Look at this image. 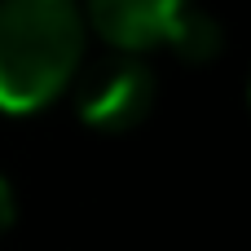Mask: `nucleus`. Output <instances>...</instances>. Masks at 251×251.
Masks as SVG:
<instances>
[{"instance_id":"obj_2","label":"nucleus","mask_w":251,"mask_h":251,"mask_svg":"<svg viewBox=\"0 0 251 251\" xmlns=\"http://www.w3.org/2000/svg\"><path fill=\"white\" fill-rule=\"evenodd\" d=\"M154 106V75L137 53H115L88 66L75 84V110L97 132H128Z\"/></svg>"},{"instance_id":"obj_3","label":"nucleus","mask_w":251,"mask_h":251,"mask_svg":"<svg viewBox=\"0 0 251 251\" xmlns=\"http://www.w3.org/2000/svg\"><path fill=\"white\" fill-rule=\"evenodd\" d=\"M190 0H84V22L119 53L168 49Z\"/></svg>"},{"instance_id":"obj_1","label":"nucleus","mask_w":251,"mask_h":251,"mask_svg":"<svg viewBox=\"0 0 251 251\" xmlns=\"http://www.w3.org/2000/svg\"><path fill=\"white\" fill-rule=\"evenodd\" d=\"M84 9L75 0H0V110L53 106L84 62Z\"/></svg>"},{"instance_id":"obj_4","label":"nucleus","mask_w":251,"mask_h":251,"mask_svg":"<svg viewBox=\"0 0 251 251\" xmlns=\"http://www.w3.org/2000/svg\"><path fill=\"white\" fill-rule=\"evenodd\" d=\"M221 44H225V35H221V22H216L212 13H203L199 4H190L168 49H172L181 62H194V66H203V62H212V57L221 53Z\"/></svg>"},{"instance_id":"obj_6","label":"nucleus","mask_w":251,"mask_h":251,"mask_svg":"<svg viewBox=\"0 0 251 251\" xmlns=\"http://www.w3.org/2000/svg\"><path fill=\"white\" fill-rule=\"evenodd\" d=\"M247 97H251V84H247Z\"/></svg>"},{"instance_id":"obj_5","label":"nucleus","mask_w":251,"mask_h":251,"mask_svg":"<svg viewBox=\"0 0 251 251\" xmlns=\"http://www.w3.org/2000/svg\"><path fill=\"white\" fill-rule=\"evenodd\" d=\"M13 216H18V199H13V185L0 176V234L13 225Z\"/></svg>"}]
</instances>
